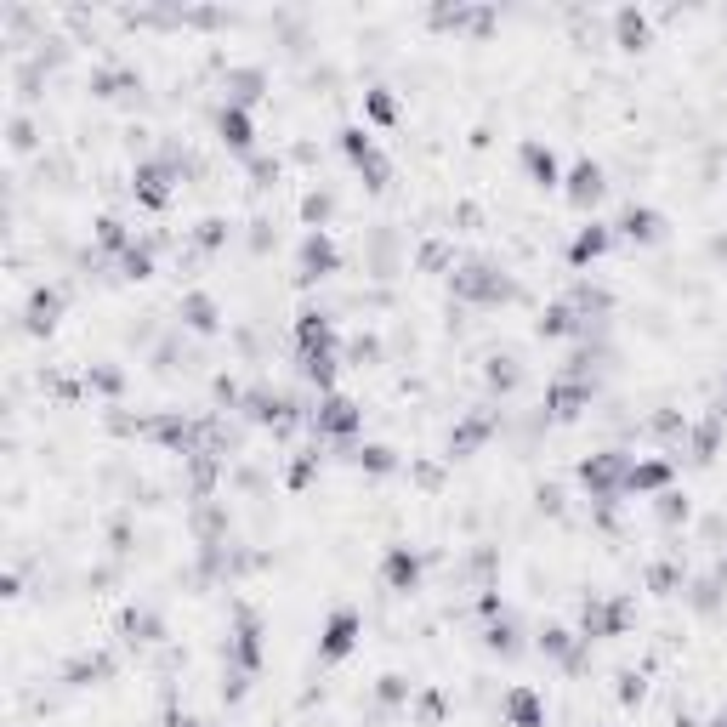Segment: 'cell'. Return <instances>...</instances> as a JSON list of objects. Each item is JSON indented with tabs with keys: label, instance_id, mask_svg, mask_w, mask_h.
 I'll return each instance as SVG.
<instances>
[{
	"label": "cell",
	"instance_id": "6da1fadb",
	"mask_svg": "<svg viewBox=\"0 0 727 727\" xmlns=\"http://www.w3.org/2000/svg\"><path fill=\"white\" fill-rule=\"evenodd\" d=\"M455 296H466V302H483V307H495V302H512L517 296V284L500 273V267L489 262H466L461 273H455Z\"/></svg>",
	"mask_w": 727,
	"mask_h": 727
},
{
	"label": "cell",
	"instance_id": "7a4b0ae2",
	"mask_svg": "<svg viewBox=\"0 0 727 727\" xmlns=\"http://www.w3.org/2000/svg\"><path fill=\"white\" fill-rule=\"evenodd\" d=\"M625 478H631V461H625L620 449H603V455L580 461V483L591 489V500H620Z\"/></svg>",
	"mask_w": 727,
	"mask_h": 727
},
{
	"label": "cell",
	"instance_id": "3957f363",
	"mask_svg": "<svg viewBox=\"0 0 727 727\" xmlns=\"http://www.w3.org/2000/svg\"><path fill=\"white\" fill-rule=\"evenodd\" d=\"M358 426H364V409H358L353 398H341V392H324L319 409H313V432H319V438H341V444H347Z\"/></svg>",
	"mask_w": 727,
	"mask_h": 727
},
{
	"label": "cell",
	"instance_id": "277c9868",
	"mask_svg": "<svg viewBox=\"0 0 727 727\" xmlns=\"http://www.w3.org/2000/svg\"><path fill=\"white\" fill-rule=\"evenodd\" d=\"M239 404H245V415H250L256 426H273V432H290V426H296V398H290V392L250 387Z\"/></svg>",
	"mask_w": 727,
	"mask_h": 727
},
{
	"label": "cell",
	"instance_id": "5b68a950",
	"mask_svg": "<svg viewBox=\"0 0 727 727\" xmlns=\"http://www.w3.org/2000/svg\"><path fill=\"white\" fill-rule=\"evenodd\" d=\"M228 671L239 676H256L262 671V620H256V608H239V625H233V642H228Z\"/></svg>",
	"mask_w": 727,
	"mask_h": 727
},
{
	"label": "cell",
	"instance_id": "8992f818",
	"mask_svg": "<svg viewBox=\"0 0 727 727\" xmlns=\"http://www.w3.org/2000/svg\"><path fill=\"white\" fill-rule=\"evenodd\" d=\"M358 637H364V620H358V608H336V614H330V625H324V637H319V659H324V665L347 659V654L358 648Z\"/></svg>",
	"mask_w": 727,
	"mask_h": 727
},
{
	"label": "cell",
	"instance_id": "52a82bcc",
	"mask_svg": "<svg viewBox=\"0 0 727 727\" xmlns=\"http://www.w3.org/2000/svg\"><path fill=\"white\" fill-rule=\"evenodd\" d=\"M171 182H177V165L171 160H142L137 177H131V194H137L148 211H165V205H171Z\"/></svg>",
	"mask_w": 727,
	"mask_h": 727
},
{
	"label": "cell",
	"instance_id": "ba28073f",
	"mask_svg": "<svg viewBox=\"0 0 727 727\" xmlns=\"http://www.w3.org/2000/svg\"><path fill=\"white\" fill-rule=\"evenodd\" d=\"M341 267V250H336V239L324 228H313L302 239V250H296V279H330Z\"/></svg>",
	"mask_w": 727,
	"mask_h": 727
},
{
	"label": "cell",
	"instance_id": "9c48e42d",
	"mask_svg": "<svg viewBox=\"0 0 727 727\" xmlns=\"http://www.w3.org/2000/svg\"><path fill=\"white\" fill-rule=\"evenodd\" d=\"M625 620H631V603L625 597H614V603H586V614H580V637L586 642H608L620 637Z\"/></svg>",
	"mask_w": 727,
	"mask_h": 727
},
{
	"label": "cell",
	"instance_id": "30bf717a",
	"mask_svg": "<svg viewBox=\"0 0 727 727\" xmlns=\"http://www.w3.org/2000/svg\"><path fill=\"white\" fill-rule=\"evenodd\" d=\"M546 409L557 415V421H574L580 409H591V381H580V375H557L546 387Z\"/></svg>",
	"mask_w": 727,
	"mask_h": 727
},
{
	"label": "cell",
	"instance_id": "8fae6325",
	"mask_svg": "<svg viewBox=\"0 0 727 727\" xmlns=\"http://www.w3.org/2000/svg\"><path fill=\"white\" fill-rule=\"evenodd\" d=\"M614 228H620V239H631V245H654V239H665V216H659L654 205H625Z\"/></svg>",
	"mask_w": 727,
	"mask_h": 727
},
{
	"label": "cell",
	"instance_id": "7c38bea8",
	"mask_svg": "<svg viewBox=\"0 0 727 727\" xmlns=\"http://www.w3.org/2000/svg\"><path fill=\"white\" fill-rule=\"evenodd\" d=\"M500 716H506L512 727H546V699H540L534 688H506Z\"/></svg>",
	"mask_w": 727,
	"mask_h": 727
},
{
	"label": "cell",
	"instance_id": "4fadbf2b",
	"mask_svg": "<svg viewBox=\"0 0 727 727\" xmlns=\"http://www.w3.org/2000/svg\"><path fill=\"white\" fill-rule=\"evenodd\" d=\"M381 580H387V591H415L421 586V557L409 546H392L387 557H381Z\"/></svg>",
	"mask_w": 727,
	"mask_h": 727
},
{
	"label": "cell",
	"instance_id": "5bb4252c",
	"mask_svg": "<svg viewBox=\"0 0 727 727\" xmlns=\"http://www.w3.org/2000/svg\"><path fill=\"white\" fill-rule=\"evenodd\" d=\"M216 137L228 142L233 154H250V142H256V125H250V114L239 103H222V114H216Z\"/></svg>",
	"mask_w": 727,
	"mask_h": 727
},
{
	"label": "cell",
	"instance_id": "9a60e30c",
	"mask_svg": "<svg viewBox=\"0 0 727 727\" xmlns=\"http://www.w3.org/2000/svg\"><path fill=\"white\" fill-rule=\"evenodd\" d=\"M517 160H523V171H529L540 188H557V182H563V171H557V154H551L546 142H523V148H517Z\"/></svg>",
	"mask_w": 727,
	"mask_h": 727
},
{
	"label": "cell",
	"instance_id": "2e32d148",
	"mask_svg": "<svg viewBox=\"0 0 727 727\" xmlns=\"http://www.w3.org/2000/svg\"><path fill=\"white\" fill-rule=\"evenodd\" d=\"M568 199H574V205H597V199H603V165L597 160L574 165V171H568Z\"/></svg>",
	"mask_w": 727,
	"mask_h": 727
},
{
	"label": "cell",
	"instance_id": "e0dca14e",
	"mask_svg": "<svg viewBox=\"0 0 727 727\" xmlns=\"http://www.w3.org/2000/svg\"><path fill=\"white\" fill-rule=\"evenodd\" d=\"M608 245H614V228L591 222V228L574 233V245H568V262H574V267H586V262H597V256H603Z\"/></svg>",
	"mask_w": 727,
	"mask_h": 727
},
{
	"label": "cell",
	"instance_id": "ac0fdd59",
	"mask_svg": "<svg viewBox=\"0 0 727 727\" xmlns=\"http://www.w3.org/2000/svg\"><path fill=\"white\" fill-rule=\"evenodd\" d=\"M177 313H182V324H188V330H199V336H211L216 324H222V313H216V302L205 296V290H188Z\"/></svg>",
	"mask_w": 727,
	"mask_h": 727
},
{
	"label": "cell",
	"instance_id": "d6986e66",
	"mask_svg": "<svg viewBox=\"0 0 727 727\" xmlns=\"http://www.w3.org/2000/svg\"><path fill=\"white\" fill-rule=\"evenodd\" d=\"M665 483H671V466L665 461H631L625 495H665Z\"/></svg>",
	"mask_w": 727,
	"mask_h": 727
},
{
	"label": "cell",
	"instance_id": "ffe728a7",
	"mask_svg": "<svg viewBox=\"0 0 727 727\" xmlns=\"http://www.w3.org/2000/svg\"><path fill=\"white\" fill-rule=\"evenodd\" d=\"M534 330L557 341V336H580V330H586V319L574 313V302H557V307H546V313H540V324H534Z\"/></svg>",
	"mask_w": 727,
	"mask_h": 727
},
{
	"label": "cell",
	"instance_id": "44dd1931",
	"mask_svg": "<svg viewBox=\"0 0 727 727\" xmlns=\"http://www.w3.org/2000/svg\"><path fill=\"white\" fill-rule=\"evenodd\" d=\"M489 432H495V415H472V421H461L455 432H449V455H472Z\"/></svg>",
	"mask_w": 727,
	"mask_h": 727
},
{
	"label": "cell",
	"instance_id": "7402d4cb",
	"mask_svg": "<svg viewBox=\"0 0 727 727\" xmlns=\"http://www.w3.org/2000/svg\"><path fill=\"white\" fill-rule=\"evenodd\" d=\"M296 347H302V353H313V347H336L330 319H324V313H302V319H296Z\"/></svg>",
	"mask_w": 727,
	"mask_h": 727
},
{
	"label": "cell",
	"instance_id": "603a6c76",
	"mask_svg": "<svg viewBox=\"0 0 727 727\" xmlns=\"http://www.w3.org/2000/svg\"><path fill=\"white\" fill-rule=\"evenodd\" d=\"M296 364H302V375L313 381V387H330V381H336V347H313V353H296Z\"/></svg>",
	"mask_w": 727,
	"mask_h": 727
},
{
	"label": "cell",
	"instance_id": "cb8c5ba5",
	"mask_svg": "<svg viewBox=\"0 0 727 727\" xmlns=\"http://www.w3.org/2000/svg\"><path fill=\"white\" fill-rule=\"evenodd\" d=\"M57 313H63V290H35V296H29V330H52L57 324Z\"/></svg>",
	"mask_w": 727,
	"mask_h": 727
},
{
	"label": "cell",
	"instance_id": "d4e9b609",
	"mask_svg": "<svg viewBox=\"0 0 727 727\" xmlns=\"http://www.w3.org/2000/svg\"><path fill=\"white\" fill-rule=\"evenodd\" d=\"M120 631H125V637H131V642H160V620H154L148 608H125Z\"/></svg>",
	"mask_w": 727,
	"mask_h": 727
},
{
	"label": "cell",
	"instance_id": "484cf974",
	"mask_svg": "<svg viewBox=\"0 0 727 727\" xmlns=\"http://www.w3.org/2000/svg\"><path fill=\"white\" fill-rule=\"evenodd\" d=\"M353 461L364 466V472H375V478H387V472H398V455H392L387 444H364V449L353 455Z\"/></svg>",
	"mask_w": 727,
	"mask_h": 727
},
{
	"label": "cell",
	"instance_id": "4316f807",
	"mask_svg": "<svg viewBox=\"0 0 727 727\" xmlns=\"http://www.w3.org/2000/svg\"><path fill=\"white\" fill-rule=\"evenodd\" d=\"M262 86H267L262 69H233L228 74V91H233V103H239V108H245L250 97H262Z\"/></svg>",
	"mask_w": 727,
	"mask_h": 727
},
{
	"label": "cell",
	"instance_id": "83f0119b",
	"mask_svg": "<svg viewBox=\"0 0 727 727\" xmlns=\"http://www.w3.org/2000/svg\"><path fill=\"white\" fill-rule=\"evenodd\" d=\"M614 29H620V46H631V52H637V46H648V18H642V12H631V6L614 18Z\"/></svg>",
	"mask_w": 727,
	"mask_h": 727
},
{
	"label": "cell",
	"instance_id": "f1b7e54d",
	"mask_svg": "<svg viewBox=\"0 0 727 727\" xmlns=\"http://www.w3.org/2000/svg\"><path fill=\"white\" fill-rule=\"evenodd\" d=\"M364 114H370L375 125H392V120H398V103H392V91H387V86H370V91H364Z\"/></svg>",
	"mask_w": 727,
	"mask_h": 727
},
{
	"label": "cell",
	"instance_id": "f546056e",
	"mask_svg": "<svg viewBox=\"0 0 727 727\" xmlns=\"http://www.w3.org/2000/svg\"><path fill=\"white\" fill-rule=\"evenodd\" d=\"M97 245L114 250V256H125V250H131V233H125L120 216H103V222H97Z\"/></svg>",
	"mask_w": 727,
	"mask_h": 727
},
{
	"label": "cell",
	"instance_id": "4dcf8cb0",
	"mask_svg": "<svg viewBox=\"0 0 727 727\" xmlns=\"http://www.w3.org/2000/svg\"><path fill=\"white\" fill-rule=\"evenodd\" d=\"M63 676H69L74 688H86L91 676H108V654H80V659H74V665H69Z\"/></svg>",
	"mask_w": 727,
	"mask_h": 727
},
{
	"label": "cell",
	"instance_id": "1f68e13d",
	"mask_svg": "<svg viewBox=\"0 0 727 727\" xmlns=\"http://www.w3.org/2000/svg\"><path fill=\"white\" fill-rule=\"evenodd\" d=\"M120 273H125V279H148V273H154V250H148V245H131L120 256Z\"/></svg>",
	"mask_w": 727,
	"mask_h": 727
},
{
	"label": "cell",
	"instance_id": "d6a6232c",
	"mask_svg": "<svg viewBox=\"0 0 727 727\" xmlns=\"http://www.w3.org/2000/svg\"><path fill=\"white\" fill-rule=\"evenodd\" d=\"M489 387H495V392H512L517 387V364H512V358H495V364H489Z\"/></svg>",
	"mask_w": 727,
	"mask_h": 727
},
{
	"label": "cell",
	"instance_id": "836d02e7",
	"mask_svg": "<svg viewBox=\"0 0 727 727\" xmlns=\"http://www.w3.org/2000/svg\"><path fill=\"white\" fill-rule=\"evenodd\" d=\"M716 432H722V421H705L699 432H693V461H710V449H716Z\"/></svg>",
	"mask_w": 727,
	"mask_h": 727
},
{
	"label": "cell",
	"instance_id": "e575fe53",
	"mask_svg": "<svg viewBox=\"0 0 727 727\" xmlns=\"http://www.w3.org/2000/svg\"><path fill=\"white\" fill-rule=\"evenodd\" d=\"M194 239H199V250L228 245V222H216V216H211V222H199V233H194Z\"/></svg>",
	"mask_w": 727,
	"mask_h": 727
},
{
	"label": "cell",
	"instance_id": "d590c367",
	"mask_svg": "<svg viewBox=\"0 0 727 727\" xmlns=\"http://www.w3.org/2000/svg\"><path fill=\"white\" fill-rule=\"evenodd\" d=\"M682 517H688V500L665 489V495H659V523H682Z\"/></svg>",
	"mask_w": 727,
	"mask_h": 727
},
{
	"label": "cell",
	"instance_id": "8d00e7d4",
	"mask_svg": "<svg viewBox=\"0 0 727 727\" xmlns=\"http://www.w3.org/2000/svg\"><path fill=\"white\" fill-rule=\"evenodd\" d=\"M489 648H495V654H517V637H512V625L506 620L489 625Z\"/></svg>",
	"mask_w": 727,
	"mask_h": 727
},
{
	"label": "cell",
	"instance_id": "74e56055",
	"mask_svg": "<svg viewBox=\"0 0 727 727\" xmlns=\"http://www.w3.org/2000/svg\"><path fill=\"white\" fill-rule=\"evenodd\" d=\"M313 466H319V455H302V461L290 466V489H307L313 483Z\"/></svg>",
	"mask_w": 727,
	"mask_h": 727
},
{
	"label": "cell",
	"instance_id": "f35d334b",
	"mask_svg": "<svg viewBox=\"0 0 727 727\" xmlns=\"http://www.w3.org/2000/svg\"><path fill=\"white\" fill-rule=\"evenodd\" d=\"M375 693H381L387 705H398V699H409V682H404V676H381V688H375Z\"/></svg>",
	"mask_w": 727,
	"mask_h": 727
},
{
	"label": "cell",
	"instance_id": "ab89813d",
	"mask_svg": "<svg viewBox=\"0 0 727 727\" xmlns=\"http://www.w3.org/2000/svg\"><path fill=\"white\" fill-rule=\"evenodd\" d=\"M620 699H625V705H637V699H642V676L637 671H620Z\"/></svg>",
	"mask_w": 727,
	"mask_h": 727
},
{
	"label": "cell",
	"instance_id": "60d3db41",
	"mask_svg": "<svg viewBox=\"0 0 727 727\" xmlns=\"http://www.w3.org/2000/svg\"><path fill=\"white\" fill-rule=\"evenodd\" d=\"M91 387L97 392H120V375L114 370H91Z\"/></svg>",
	"mask_w": 727,
	"mask_h": 727
},
{
	"label": "cell",
	"instance_id": "b9f144b4",
	"mask_svg": "<svg viewBox=\"0 0 727 727\" xmlns=\"http://www.w3.org/2000/svg\"><path fill=\"white\" fill-rule=\"evenodd\" d=\"M165 727H205V722H194V716H182V710H171V716H165Z\"/></svg>",
	"mask_w": 727,
	"mask_h": 727
},
{
	"label": "cell",
	"instance_id": "7bdbcfd3",
	"mask_svg": "<svg viewBox=\"0 0 727 727\" xmlns=\"http://www.w3.org/2000/svg\"><path fill=\"white\" fill-rule=\"evenodd\" d=\"M710 727H727V710H722V716H716V722H710Z\"/></svg>",
	"mask_w": 727,
	"mask_h": 727
}]
</instances>
